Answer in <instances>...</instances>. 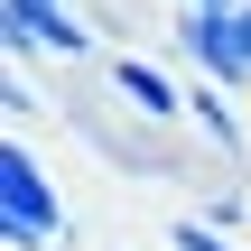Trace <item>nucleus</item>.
I'll return each instance as SVG.
<instances>
[{
    "label": "nucleus",
    "mask_w": 251,
    "mask_h": 251,
    "mask_svg": "<svg viewBox=\"0 0 251 251\" xmlns=\"http://www.w3.org/2000/svg\"><path fill=\"white\" fill-rule=\"evenodd\" d=\"M0 37H9V56H65V65L93 56V28L75 0H0Z\"/></svg>",
    "instance_id": "nucleus-2"
},
{
    "label": "nucleus",
    "mask_w": 251,
    "mask_h": 251,
    "mask_svg": "<svg viewBox=\"0 0 251 251\" xmlns=\"http://www.w3.org/2000/svg\"><path fill=\"white\" fill-rule=\"evenodd\" d=\"M168 251H242V242H233V233H214L205 214H186V224L168 233Z\"/></svg>",
    "instance_id": "nucleus-6"
},
{
    "label": "nucleus",
    "mask_w": 251,
    "mask_h": 251,
    "mask_svg": "<svg viewBox=\"0 0 251 251\" xmlns=\"http://www.w3.org/2000/svg\"><path fill=\"white\" fill-rule=\"evenodd\" d=\"M242 28H251V0H242Z\"/></svg>",
    "instance_id": "nucleus-9"
},
{
    "label": "nucleus",
    "mask_w": 251,
    "mask_h": 251,
    "mask_svg": "<svg viewBox=\"0 0 251 251\" xmlns=\"http://www.w3.org/2000/svg\"><path fill=\"white\" fill-rule=\"evenodd\" d=\"M186 9H242V0H186Z\"/></svg>",
    "instance_id": "nucleus-8"
},
{
    "label": "nucleus",
    "mask_w": 251,
    "mask_h": 251,
    "mask_svg": "<svg viewBox=\"0 0 251 251\" xmlns=\"http://www.w3.org/2000/svg\"><path fill=\"white\" fill-rule=\"evenodd\" d=\"M0 242H9V251L75 242V214H65V196H56V177L37 168V149H28V140H9V149H0Z\"/></svg>",
    "instance_id": "nucleus-1"
},
{
    "label": "nucleus",
    "mask_w": 251,
    "mask_h": 251,
    "mask_svg": "<svg viewBox=\"0 0 251 251\" xmlns=\"http://www.w3.org/2000/svg\"><path fill=\"white\" fill-rule=\"evenodd\" d=\"M242 214H251V196H242V186H224V196L205 205V224H214V233H242Z\"/></svg>",
    "instance_id": "nucleus-7"
},
{
    "label": "nucleus",
    "mask_w": 251,
    "mask_h": 251,
    "mask_svg": "<svg viewBox=\"0 0 251 251\" xmlns=\"http://www.w3.org/2000/svg\"><path fill=\"white\" fill-rule=\"evenodd\" d=\"M112 102L130 112V121H149V130H168V121H186V93L149 65V56H112Z\"/></svg>",
    "instance_id": "nucleus-4"
},
{
    "label": "nucleus",
    "mask_w": 251,
    "mask_h": 251,
    "mask_svg": "<svg viewBox=\"0 0 251 251\" xmlns=\"http://www.w3.org/2000/svg\"><path fill=\"white\" fill-rule=\"evenodd\" d=\"M177 37H186V56H196L214 84H233V93L251 84V28H242V9H186Z\"/></svg>",
    "instance_id": "nucleus-3"
},
{
    "label": "nucleus",
    "mask_w": 251,
    "mask_h": 251,
    "mask_svg": "<svg viewBox=\"0 0 251 251\" xmlns=\"http://www.w3.org/2000/svg\"><path fill=\"white\" fill-rule=\"evenodd\" d=\"M224 93H233V84H214V75H205V84L186 93V130L224 158V177H242V168H251V140H242V121H233V102H224Z\"/></svg>",
    "instance_id": "nucleus-5"
}]
</instances>
